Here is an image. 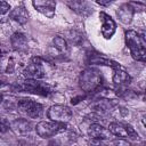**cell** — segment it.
Listing matches in <instances>:
<instances>
[{
  "instance_id": "obj_16",
  "label": "cell",
  "mask_w": 146,
  "mask_h": 146,
  "mask_svg": "<svg viewBox=\"0 0 146 146\" xmlns=\"http://www.w3.org/2000/svg\"><path fill=\"white\" fill-rule=\"evenodd\" d=\"M10 127H11V129H13L16 133H26V132H30L31 129H32L31 123H30L27 120H24V119L15 120V121L10 124Z\"/></svg>"
},
{
  "instance_id": "obj_23",
  "label": "cell",
  "mask_w": 146,
  "mask_h": 146,
  "mask_svg": "<svg viewBox=\"0 0 146 146\" xmlns=\"http://www.w3.org/2000/svg\"><path fill=\"white\" fill-rule=\"evenodd\" d=\"M1 100H2V95L0 94V103H1Z\"/></svg>"
},
{
  "instance_id": "obj_4",
  "label": "cell",
  "mask_w": 146,
  "mask_h": 146,
  "mask_svg": "<svg viewBox=\"0 0 146 146\" xmlns=\"http://www.w3.org/2000/svg\"><path fill=\"white\" fill-rule=\"evenodd\" d=\"M17 90L40 95V96H49L52 91L49 84L46 82H41L39 80H32V79H26L22 84L17 86Z\"/></svg>"
},
{
  "instance_id": "obj_8",
  "label": "cell",
  "mask_w": 146,
  "mask_h": 146,
  "mask_svg": "<svg viewBox=\"0 0 146 146\" xmlns=\"http://www.w3.org/2000/svg\"><path fill=\"white\" fill-rule=\"evenodd\" d=\"M48 117L54 122L67 123L72 117V111L65 105H52L47 112Z\"/></svg>"
},
{
  "instance_id": "obj_7",
  "label": "cell",
  "mask_w": 146,
  "mask_h": 146,
  "mask_svg": "<svg viewBox=\"0 0 146 146\" xmlns=\"http://www.w3.org/2000/svg\"><path fill=\"white\" fill-rule=\"evenodd\" d=\"M17 107L22 113H24L25 115H27L29 117H32V119L40 117L43 113L42 105L40 103L31 99V98L19 99L18 103H17Z\"/></svg>"
},
{
  "instance_id": "obj_12",
  "label": "cell",
  "mask_w": 146,
  "mask_h": 146,
  "mask_svg": "<svg viewBox=\"0 0 146 146\" xmlns=\"http://www.w3.org/2000/svg\"><path fill=\"white\" fill-rule=\"evenodd\" d=\"M33 7L40 11L42 15L51 18L55 15V8H56V2L51 0H36L32 2Z\"/></svg>"
},
{
  "instance_id": "obj_22",
  "label": "cell",
  "mask_w": 146,
  "mask_h": 146,
  "mask_svg": "<svg viewBox=\"0 0 146 146\" xmlns=\"http://www.w3.org/2000/svg\"><path fill=\"white\" fill-rule=\"evenodd\" d=\"M97 3L98 5H108L110 1H97Z\"/></svg>"
},
{
  "instance_id": "obj_21",
  "label": "cell",
  "mask_w": 146,
  "mask_h": 146,
  "mask_svg": "<svg viewBox=\"0 0 146 146\" xmlns=\"http://www.w3.org/2000/svg\"><path fill=\"white\" fill-rule=\"evenodd\" d=\"M90 146H107V145H105L102 140H95V139H92V141L90 143Z\"/></svg>"
},
{
  "instance_id": "obj_19",
  "label": "cell",
  "mask_w": 146,
  "mask_h": 146,
  "mask_svg": "<svg viewBox=\"0 0 146 146\" xmlns=\"http://www.w3.org/2000/svg\"><path fill=\"white\" fill-rule=\"evenodd\" d=\"M9 9H10L9 3H7L6 1H0V15L6 14L7 11H9Z\"/></svg>"
},
{
  "instance_id": "obj_2",
  "label": "cell",
  "mask_w": 146,
  "mask_h": 146,
  "mask_svg": "<svg viewBox=\"0 0 146 146\" xmlns=\"http://www.w3.org/2000/svg\"><path fill=\"white\" fill-rule=\"evenodd\" d=\"M51 71H52V66L50 65V63H48L41 57H33L26 64L23 74L27 79L40 80L48 76Z\"/></svg>"
},
{
  "instance_id": "obj_5",
  "label": "cell",
  "mask_w": 146,
  "mask_h": 146,
  "mask_svg": "<svg viewBox=\"0 0 146 146\" xmlns=\"http://www.w3.org/2000/svg\"><path fill=\"white\" fill-rule=\"evenodd\" d=\"M65 130H66L65 123H59L54 121H50V122L41 121L35 125V131L41 138H50L55 135L64 132Z\"/></svg>"
},
{
  "instance_id": "obj_11",
  "label": "cell",
  "mask_w": 146,
  "mask_h": 146,
  "mask_svg": "<svg viewBox=\"0 0 146 146\" xmlns=\"http://www.w3.org/2000/svg\"><path fill=\"white\" fill-rule=\"evenodd\" d=\"M99 18L102 22V34L105 39H111L113 36V34L116 31V24L115 22L112 19V17L110 15H107L106 13H100L99 14Z\"/></svg>"
},
{
  "instance_id": "obj_13",
  "label": "cell",
  "mask_w": 146,
  "mask_h": 146,
  "mask_svg": "<svg viewBox=\"0 0 146 146\" xmlns=\"http://www.w3.org/2000/svg\"><path fill=\"white\" fill-rule=\"evenodd\" d=\"M133 13H135V8L132 7L131 3H123L116 10V15L123 24H130L131 23L132 17H133Z\"/></svg>"
},
{
  "instance_id": "obj_15",
  "label": "cell",
  "mask_w": 146,
  "mask_h": 146,
  "mask_svg": "<svg viewBox=\"0 0 146 146\" xmlns=\"http://www.w3.org/2000/svg\"><path fill=\"white\" fill-rule=\"evenodd\" d=\"M9 17L19 24H24L27 22L29 14L23 6H17L14 9H11V11L9 13Z\"/></svg>"
},
{
  "instance_id": "obj_10",
  "label": "cell",
  "mask_w": 146,
  "mask_h": 146,
  "mask_svg": "<svg viewBox=\"0 0 146 146\" xmlns=\"http://www.w3.org/2000/svg\"><path fill=\"white\" fill-rule=\"evenodd\" d=\"M114 71L113 73V82L115 84H119V86H125V84H129L130 81H131V78L129 75V73L127 72V70L120 65L119 63L114 62L111 66Z\"/></svg>"
},
{
  "instance_id": "obj_20",
  "label": "cell",
  "mask_w": 146,
  "mask_h": 146,
  "mask_svg": "<svg viewBox=\"0 0 146 146\" xmlns=\"http://www.w3.org/2000/svg\"><path fill=\"white\" fill-rule=\"evenodd\" d=\"M8 129H9V125L7 124V122L5 121V119H2L0 116V131L1 132H6Z\"/></svg>"
},
{
  "instance_id": "obj_9",
  "label": "cell",
  "mask_w": 146,
  "mask_h": 146,
  "mask_svg": "<svg viewBox=\"0 0 146 146\" xmlns=\"http://www.w3.org/2000/svg\"><path fill=\"white\" fill-rule=\"evenodd\" d=\"M88 135L91 139L95 140H110L112 139L114 136L111 133V131L107 128H104L103 125L98 124V123H94L89 127L88 129Z\"/></svg>"
},
{
  "instance_id": "obj_25",
  "label": "cell",
  "mask_w": 146,
  "mask_h": 146,
  "mask_svg": "<svg viewBox=\"0 0 146 146\" xmlns=\"http://www.w3.org/2000/svg\"><path fill=\"white\" fill-rule=\"evenodd\" d=\"M51 146H54V145H51Z\"/></svg>"
},
{
  "instance_id": "obj_14",
  "label": "cell",
  "mask_w": 146,
  "mask_h": 146,
  "mask_svg": "<svg viewBox=\"0 0 146 146\" xmlns=\"http://www.w3.org/2000/svg\"><path fill=\"white\" fill-rule=\"evenodd\" d=\"M10 42H11L13 48L16 51H25L27 49V39L21 32L14 33L10 38Z\"/></svg>"
},
{
  "instance_id": "obj_17",
  "label": "cell",
  "mask_w": 146,
  "mask_h": 146,
  "mask_svg": "<svg viewBox=\"0 0 146 146\" xmlns=\"http://www.w3.org/2000/svg\"><path fill=\"white\" fill-rule=\"evenodd\" d=\"M52 44H54V48L62 55L68 54V46H67V42L64 40V38L59 36V35L55 36L52 39Z\"/></svg>"
},
{
  "instance_id": "obj_3",
  "label": "cell",
  "mask_w": 146,
  "mask_h": 146,
  "mask_svg": "<svg viewBox=\"0 0 146 146\" xmlns=\"http://www.w3.org/2000/svg\"><path fill=\"white\" fill-rule=\"evenodd\" d=\"M103 83L100 73L92 67L83 70L79 75V86L84 92L97 91Z\"/></svg>"
},
{
  "instance_id": "obj_1",
  "label": "cell",
  "mask_w": 146,
  "mask_h": 146,
  "mask_svg": "<svg viewBox=\"0 0 146 146\" xmlns=\"http://www.w3.org/2000/svg\"><path fill=\"white\" fill-rule=\"evenodd\" d=\"M125 43L130 50L133 59L138 62H145L146 59V41L143 34L129 30L125 32Z\"/></svg>"
},
{
  "instance_id": "obj_24",
  "label": "cell",
  "mask_w": 146,
  "mask_h": 146,
  "mask_svg": "<svg viewBox=\"0 0 146 146\" xmlns=\"http://www.w3.org/2000/svg\"><path fill=\"white\" fill-rule=\"evenodd\" d=\"M0 87H2V82L1 81H0Z\"/></svg>"
},
{
  "instance_id": "obj_18",
  "label": "cell",
  "mask_w": 146,
  "mask_h": 146,
  "mask_svg": "<svg viewBox=\"0 0 146 146\" xmlns=\"http://www.w3.org/2000/svg\"><path fill=\"white\" fill-rule=\"evenodd\" d=\"M67 5H68L73 10H75L76 13H79V14H81V15H86V11L89 10L87 3L83 2V1H67Z\"/></svg>"
},
{
  "instance_id": "obj_6",
  "label": "cell",
  "mask_w": 146,
  "mask_h": 146,
  "mask_svg": "<svg viewBox=\"0 0 146 146\" xmlns=\"http://www.w3.org/2000/svg\"><path fill=\"white\" fill-rule=\"evenodd\" d=\"M111 133L119 139H132L136 140L138 139V133L136 130L128 123L123 122H111L108 128H107Z\"/></svg>"
}]
</instances>
